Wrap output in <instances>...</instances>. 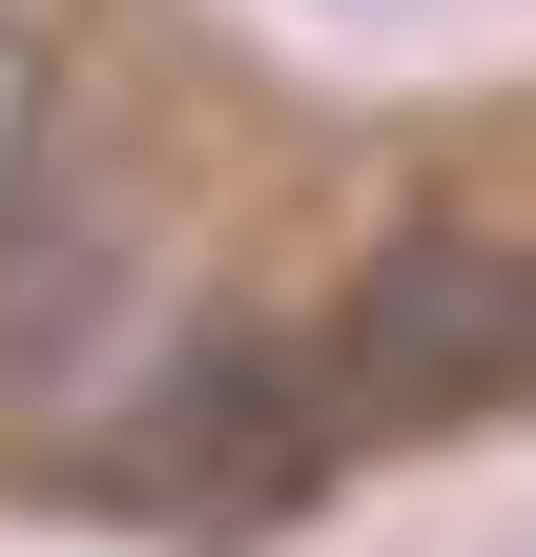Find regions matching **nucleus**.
Listing matches in <instances>:
<instances>
[{"label": "nucleus", "mask_w": 536, "mask_h": 557, "mask_svg": "<svg viewBox=\"0 0 536 557\" xmlns=\"http://www.w3.org/2000/svg\"><path fill=\"white\" fill-rule=\"evenodd\" d=\"M351 434H454L536 393V227H392L351 269V310L310 331Z\"/></svg>", "instance_id": "f257e3e1"}, {"label": "nucleus", "mask_w": 536, "mask_h": 557, "mask_svg": "<svg viewBox=\"0 0 536 557\" xmlns=\"http://www.w3.org/2000/svg\"><path fill=\"white\" fill-rule=\"evenodd\" d=\"M351 455V413H331V372L310 351H207V372H165L145 393V496H186V517H289L310 475Z\"/></svg>", "instance_id": "f03ea898"}, {"label": "nucleus", "mask_w": 536, "mask_h": 557, "mask_svg": "<svg viewBox=\"0 0 536 557\" xmlns=\"http://www.w3.org/2000/svg\"><path fill=\"white\" fill-rule=\"evenodd\" d=\"M41 145H62V41H41V21H0V207L41 186Z\"/></svg>", "instance_id": "7ed1b4c3"}]
</instances>
